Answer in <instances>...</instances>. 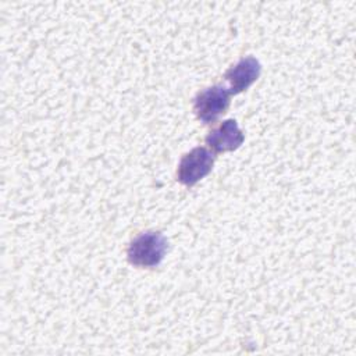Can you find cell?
<instances>
[{
    "mask_svg": "<svg viewBox=\"0 0 356 356\" xmlns=\"http://www.w3.org/2000/svg\"><path fill=\"white\" fill-rule=\"evenodd\" d=\"M213 164V153L206 147L197 146L182 156L177 170V179L185 186H193L211 171Z\"/></svg>",
    "mask_w": 356,
    "mask_h": 356,
    "instance_id": "3",
    "label": "cell"
},
{
    "mask_svg": "<svg viewBox=\"0 0 356 356\" xmlns=\"http://www.w3.org/2000/svg\"><path fill=\"white\" fill-rule=\"evenodd\" d=\"M168 249V242L160 231H145L136 235L128 245L127 259L139 268L157 267Z\"/></svg>",
    "mask_w": 356,
    "mask_h": 356,
    "instance_id": "1",
    "label": "cell"
},
{
    "mask_svg": "<svg viewBox=\"0 0 356 356\" xmlns=\"http://www.w3.org/2000/svg\"><path fill=\"white\" fill-rule=\"evenodd\" d=\"M261 72V64L257 58L249 56L241 58L235 65L229 67L224 74V78L229 83V93L238 95L250 88L257 81Z\"/></svg>",
    "mask_w": 356,
    "mask_h": 356,
    "instance_id": "4",
    "label": "cell"
},
{
    "mask_svg": "<svg viewBox=\"0 0 356 356\" xmlns=\"http://www.w3.org/2000/svg\"><path fill=\"white\" fill-rule=\"evenodd\" d=\"M229 99L231 93L224 86H209L195 96L193 111L203 124H211L228 110Z\"/></svg>",
    "mask_w": 356,
    "mask_h": 356,
    "instance_id": "2",
    "label": "cell"
},
{
    "mask_svg": "<svg viewBox=\"0 0 356 356\" xmlns=\"http://www.w3.org/2000/svg\"><path fill=\"white\" fill-rule=\"evenodd\" d=\"M245 140V135L239 129L235 120H225L211 129L206 136V143L213 153L236 150Z\"/></svg>",
    "mask_w": 356,
    "mask_h": 356,
    "instance_id": "5",
    "label": "cell"
}]
</instances>
